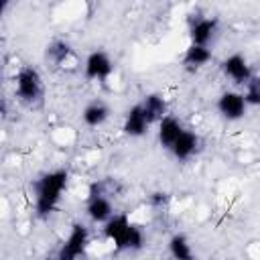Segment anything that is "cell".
Segmentation results:
<instances>
[{
  "label": "cell",
  "mask_w": 260,
  "mask_h": 260,
  "mask_svg": "<svg viewBox=\"0 0 260 260\" xmlns=\"http://www.w3.org/2000/svg\"><path fill=\"white\" fill-rule=\"evenodd\" d=\"M67 183H69V171L65 169L47 171L35 181L32 195H35V213L39 217H47L49 213L55 211L67 189Z\"/></svg>",
  "instance_id": "6da1fadb"
},
{
  "label": "cell",
  "mask_w": 260,
  "mask_h": 260,
  "mask_svg": "<svg viewBox=\"0 0 260 260\" xmlns=\"http://www.w3.org/2000/svg\"><path fill=\"white\" fill-rule=\"evenodd\" d=\"M102 230L104 238L112 242L116 250H140L144 246V232L130 219L128 213H114Z\"/></svg>",
  "instance_id": "7a4b0ae2"
},
{
  "label": "cell",
  "mask_w": 260,
  "mask_h": 260,
  "mask_svg": "<svg viewBox=\"0 0 260 260\" xmlns=\"http://www.w3.org/2000/svg\"><path fill=\"white\" fill-rule=\"evenodd\" d=\"M14 93L26 106H35L37 102H41L43 93H45L41 73L35 67H28V65L20 67L16 77H14Z\"/></svg>",
  "instance_id": "3957f363"
},
{
  "label": "cell",
  "mask_w": 260,
  "mask_h": 260,
  "mask_svg": "<svg viewBox=\"0 0 260 260\" xmlns=\"http://www.w3.org/2000/svg\"><path fill=\"white\" fill-rule=\"evenodd\" d=\"M112 73H114V61L106 51L95 49L85 57V61H83L85 79H89V81H106Z\"/></svg>",
  "instance_id": "277c9868"
},
{
  "label": "cell",
  "mask_w": 260,
  "mask_h": 260,
  "mask_svg": "<svg viewBox=\"0 0 260 260\" xmlns=\"http://www.w3.org/2000/svg\"><path fill=\"white\" fill-rule=\"evenodd\" d=\"M219 116L228 122H238L246 116L248 112V104L244 100V93L242 91H236V89H228L223 91L219 98H217V104H215Z\"/></svg>",
  "instance_id": "5b68a950"
},
{
  "label": "cell",
  "mask_w": 260,
  "mask_h": 260,
  "mask_svg": "<svg viewBox=\"0 0 260 260\" xmlns=\"http://www.w3.org/2000/svg\"><path fill=\"white\" fill-rule=\"evenodd\" d=\"M87 244H89V230L83 225V223H73L61 250H59V258L63 260H77L85 250H87Z\"/></svg>",
  "instance_id": "8992f818"
},
{
  "label": "cell",
  "mask_w": 260,
  "mask_h": 260,
  "mask_svg": "<svg viewBox=\"0 0 260 260\" xmlns=\"http://www.w3.org/2000/svg\"><path fill=\"white\" fill-rule=\"evenodd\" d=\"M221 73L236 85H246L252 77L254 71L248 63V59L242 53H232L221 61Z\"/></svg>",
  "instance_id": "52a82bcc"
},
{
  "label": "cell",
  "mask_w": 260,
  "mask_h": 260,
  "mask_svg": "<svg viewBox=\"0 0 260 260\" xmlns=\"http://www.w3.org/2000/svg\"><path fill=\"white\" fill-rule=\"evenodd\" d=\"M217 28H219V20L215 16H197L189 24V45L209 47Z\"/></svg>",
  "instance_id": "ba28073f"
},
{
  "label": "cell",
  "mask_w": 260,
  "mask_h": 260,
  "mask_svg": "<svg viewBox=\"0 0 260 260\" xmlns=\"http://www.w3.org/2000/svg\"><path fill=\"white\" fill-rule=\"evenodd\" d=\"M148 128H150V124H148V120H146V116H144L140 104H134L132 108L126 110L124 120H122V132H124L126 136H130V138H140V136H144V134L148 132Z\"/></svg>",
  "instance_id": "9c48e42d"
},
{
  "label": "cell",
  "mask_w": 260,
  "mask_h": 260,
  "mask_svg": "<svg viewBox=\"0 0 260 260\" xmlns=\"http://www.w3.org/2000/svg\"><path fill=\"white\" fill-rule=\"evenodd\" d=\"M199 148H201V138H199V134L193 132V130H189V128H185L183 134L177 138V142L171 146L169 152H171L177 160H189V158H193V156L199 152Z\"/></svg>",
  "instance_id": "30bf717a"
},
{
  "label": "cell",
  "mask_w": 260,
  "mask_h": 260,
  "mask_svg": "<svg viewBox=\"0 0 260 260\" xmlns=\"http://www.w3.org/2000/svg\"><path fill=\"white\" fill-rule=\"evenodd\" d=\"M183 130H185V126L181 124V120L179 118H175V116H165L158 124H156V138H158V144L162 146V148H167V150H171V146L177 142V138L183 134Z\"/></svg>",
  "instance_id": "8fae6325"
},
{
  "label": "cell",
  "mask_w": 260,
  "mask_h": 260,
  "mask_svg": "<svg viewBox=\"0 0 260 260\" xmlns=\"http://www.w3.org/2000/svg\"><path fill=\"white\" fill-rule=\"evenodd\" d=\"M114 203L106 195H89L85 205V215L93 223H106L110 217H114Z\"/></svg>",
  "instance_id": "7c38bea8"
},
{
  "label": "cell",
  "mask_w": 260,
  "mask_h": 260,
  "mask_svg": "<svg viewBox=\"0 0 260 260\" xmlns=\"http://www.w3.org/2000/svg\"><path fill=\"white\" fill-rule=\"evenodd\" d=\"M148 124L150 126H156L165 116H169V106H167V100L160 95V93H148L142 98V102H138Z\"/></svg>",
  "instance_id": "4fadbf2b"
},
{
  "label": "cell",
  "mask_w": 260,
  "mask_h": 260,
  "mask_svg": "<svg viewBox=\"0 0 260 260\" xmlns=\"http://www.w3.org/2000/svg\"><path fill=\"white\" fill-rule=\"evenodd\" d=\"M73 57L75 55H73L71 45L67 41H61V39L49 43L47 49H45V59L49 63H53L55 67H65L69 61H73Z\"/></svg>",
  "instance_id": "5bb4252c"
},
{
  "label": "cell",
  "mask_w": 260,
  "mask_h": 260,
  "mask_svg": "<svg viewBox=\"0 0 260 260\" xmlns=\"http://www.w3.org/2000/svg\"><path fill=\"white\" fill-rule=\"evenodd\" d=\"M108 118H110V108H108V104H104V102H100V100L89 102V104L83 108V112H81V120H83V124L89 126V128L102 126Z\"/></svg>",
  "instance_id": "9a60e30c"
},
{
  "label": "cell",
  "mask_w": 260,
  "mask_h": 260,
  "mask_svg": "<svg viewBox=\"0 0 260 260\" xmlns=\"http://www.w3.org/2000/svg\"><path fill=\"white\" fill-rule=\"evenodd\" d=\"M213 53L209 47H201V45H189L183 53V65L187 69H201L211 61Z\"/></svg>",
  "instance_id": "2e32d148"
},
{
  "label": "cell",
  "mask_w": 260,
  "mask_h": 260,
  "mask_svg": "<svg viewBox=\"0 0 260 260\" xmlns=\"http://www.w3.org/2000/svg\"><path fill=\"white\" fill-rule=\"evenodd\" d=\"M169 254L173 256V260H195V252L193 246L189 242V238L185 234H175L169 240Z\"/></svg>",
  "instance_id": "e0dca14e"
},
{
  "label": "cell",
  "mask_w": 260,
  "mask_h": 260,
  "mask_svg": "<svg viewBox=\"0 0 260 260\" xmlns=\"http://www.w3.org/2000/svg\"><path fill=\"white\" fill-rule=\"evenodd\" d=\"M244 100L248 104V108H256L260 106V77L254 75L246 85H244Z\"/></svg>",
  "instance_id": "ac0fdd59"
},
{
  "label": "cell",
  "mask_w": 260,
  "mask_h": 260,
  "mask_svg": "<svg viewBox=\"0 0 260 260\" xmlns=\"http://www.w3.org/2000/svg\"><path fill=\"white\" fill-rule=\"evenodd\" d=\"M167 201H169V195H167V193H162V191H156V193H152V195H150V203H152V205H156V207H158V205H165Z\"/></svg>",
  "instance_id": "d6986e66"
},
{
  "label": "cell",
  "mask_w": 260,
  "mask_h": 260,
  "mask_svg": "<svg viewBox=\"0 0 260 260\" xmlns=\"http://www.w3.org/2000/svg\"><path fill=\"white\" fill-rule=\"evenodd\" d=\"M51 260H63V258H59V256H57V258H51Z\"/></svg>",
  "instance_id": "ffe728a7"
}]
</instances>
